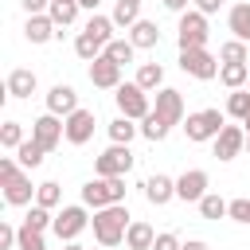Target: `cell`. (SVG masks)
<instances>
[{"label": "cell", "mask_w": 250, "mask_h": 250, "mask_svg": "<svg viewBox=\"0 0 250 250\" xmlns=\"http://www.w3.org/2000/svg\"><path fill=\"white\" fill-rule=\"evenodd\" d=\"M90 227H94L98 246H109V250H113L117 242H125V230H129V207H125V203H109V207L94 211Z\"/></svg>", "instance_id": "cell-1"}, {"label": "cell", "mask_w": 250, "mask_h": 250, "mask_svg": "<svg viewBox=\"0 0 250 250\" xmlns=\"http://www.w3.org/2000/svg\"><path fill=\"white\" fill-rule=\"evenodd\" d=\"M82 203L102 211L109 203H125V176H94L82 184Z\"/></svg>", "instance_id": "cell-2"}, {"label": "cell", "mask_w": 250, "mask_h": 250, "mask_svg": "<svg viewBox=\"0 0 250 250\" xmlns=\"http://www.w3.org/2000/svg\"><path fill=\"white\" fill-rule=\"evenodd\" d=\"M223 125H227V113H223V109H195V113L184 117V133H188L191 145L215 141V137L223 133Z\"/></svg>", "instance_id": "cell-3"}, {"label": "cell", "mask_w": 250, "mask_h": 250, "mask_svg": "<svg viewBox=\"0 0 250 250\" xmlns=\"http://www.w3.org/2000/svg\"><path fill=\"white\" fill-rule=\"evenodd\" d=\"M207 16L199 12V8H188V12H180V27H176V43H180V51H188V47H207Z\"/></svg>", "instance_id": "cell-4"}, {"label": "cell", "mask_w": 250, "mask_h": 250, "mask_svg": "<svg viewBox=\"0 0 250 250\" xmlns=\"http://www.w3.org/2000/svg\"><path fill=\"white\" fill-rule=\"evenodd\" d=\"M219 66H223V62H219L207 47H188V51H180V70L191 74V78H199V82L219 78Z\"/></svg>", "instance_id": "cell-5"}, {"label": "cell", "mask_w": 250, "mask_h": 250, "mask_svg": "<svg viewBox=\"0 0 250 250\" xmlns=\"http://www.w3.org/2000/svg\"><path fill=\"white\" fill-rule=\"evenodd\" d=\"M113 102H117V109H121L125 117H133V121H145V117L152 113L148 90H141L137 82H121V86L113 90Z\"/></svg>", "instance_id": "cell-6"}, {"label": "cell", "mask_w": 250, "mask_h": 250, "mask_svg": "<svg viewBox=\"0 0 250 250\" xmlns=\"http://www.w3.org/2000/svg\"><path fill=\"white\" fill-rule=\"evenodd\" d=\"M90 227V215H86V203H70V207H59L55 211V234H59V242H74L82 230Z\"/></svg>", "instance_id": "cell-7"}, {"label": "cell", "mask_w": 250, "mask_h": 250, "mask_svg": "<svg viewBox=\"0 0 250 250\" xmlns=\"http://www.w3.org/2000/svg\"><path fill=\"white\" fill-rule=\"evenodd\" d=\"M133 164H137V156H133L129 145H109V148L94 160V176H129Z\"/></svg>", "instance_id": "cell-8"}, {"label": "cell", "mask_w": 250, "mask_h": 250, "mask_svg": "<svg viewBox=\"0 0 250 250\" xmlns=\"http://www.w3.org/2000/svg\"><path fill=\"white\" fill-rule=\"evenodd\" d=\"M31 137L51 152V148H59V141H66V121L59 113H43V117L31 121Z\"/></svg>", "instance_id": "cell-9"}, {"label": "cell", "mask_w": 250, "mask_h": 250, "mask_svg": "<svg viewBox=\"0 0 250 250\" xmlns=\"http://www.w3.org/2000/svg\"><path fill=\"white\" fill-rule=\"evenodd\" d=\"M207 172L203 168H188L184 176H176V199H184V203H199L203 195H207Z\"/></svg>", "instance_id": "cell-10"}, {"label": "cell", "mask_w": 250, "mask_h": 250, "mask_svg": "<svg viewBox=\"0 0 250 250\" xmlns=\"http://www.w3.org/2000/svg\"><path fill=\"white\" fill-rule=\"evenodd\" d=\"M66 121V145H74V148H82L90 137H94V109H74L70 117H62Z\"/></svg>", "instance_id": "cell-11"}, {"label": "cell", "mask_w": 250, "mask_h": 250, "mask_svg": "<svg viewBox=\"0 0 250 250\" xmlns=\"http://www.w3.org/2000/svg\"><path fill=\"white\" fill-rule=\"evenodd\" d=\"M211 145H215V156L227 164V160H234V156L246 148V129H242V125H223V133H219Z\"/></svg>", "instance_id": "cell-12"}, {"label": "cell", "mask_w": 250, "mask_h": 250, "mask_svg": "<svg viewBox=\"0 0 250 250\" xmlns=\"http://www.w3.org/2000/svg\"><path fill=\"white\" fill-rule=\"evenodd\" d=\"M90 82H94L98 90H117V86H121V66H117L109 55H98V59L90 62Z\"/></svg>", "instance_id": "cell-13"}, {"label": "cell", "mask_w": 250, "mask_h": 250, "mask_svg": "<svg viewBox=\"0 0 250 250\" xmlns=\"http://www.w3.org/2000/svg\"><path fill=\"white\" fill-rule=\"evenodd\" d=\"M74 109H78V94H74V86H66V82H55V86L47 90V113L70 117Z\"/></svg>", "instance_id": "cell-14"}, {"label": "cell", "mask_w": 250, "mask_h": 250, "mask_svg": "<svg viewBox=\"0 0 250 250\" xmlns=\"http://www.w3.org/2000/svg\"><path fill=\"white\" fill-rule=\"evenodd\" d=\"M164 121H172V125H180L184 121V94L180 90H172V86H160L156 90V105H152Z\"/></svg>", "instance_id": "cell-15"}, {"label": "cell", "mask_w": 250, "mask_h": 250, "mask_svg": "<svg viewBox=\"0 0 250 250\" xmlns=\"http://www.w3.org/2000/svg\"><path fill=\"white\" fill-rule=\"evenodd\" d=\"M141 188H145V199H148L152 207H164V203H172V199H176V180H172V176H164V172L148 176Z\"/></svg>", "instance_id": "cell-16"}, {"label": "cell", "mask_w": 250, "mask_h": 250, "mask_svg": "<svg viewBox=\"0 0 250 250\" xmlns=\"http://www.w3.org/2000/svg\"><path fill=\"white\" fill-rule=\"evenodd\" d=\"M39 191V184H31V176H16L12 184H4V203L8 207H31V195Z\"/></svg>", "instance_id": "cell-17"}, {"label": "cell", "mask_w": 250, "mask_h": 250, "mask_svg": "<svg viewBox=\"0 0 250 250\" xmlns=\"http://www.w3.org/2000/svg\"><path fill=\"white\" fill-rule=\"evenodd\" d=\"M59 35V27H55V20L47 16V12H39V16H27V23H23V39L27 43H47V39H55Z\"/></svg>", "instance_id": "cell-18"}, {"label": "cell", "mask_w": 250, "mask_h": 250, "mask_svg": "<svg viewBox=\"0 0 250 250\" xmlns=\"http://www.w3.org/2000/svg\"><path fill=\"white\" fill-rule=\"evenodd\" d=\"M35 86H39V78H35V70H27V66H16V70L8 74V94H12V98H31Z\"/></svg>", "instance_id": "cell-19"}, {"label": "cell", "mask_w": 250, "mask_h": 250, "mask_svg": "<svg viewBox=\"0 0 250 250\" xmlns=\"http://www.w3.org/2000/svg\"><path fill=\"white\" fill-rule=\"evenodd\" d=\"M152 242H156V230H152L145 219H133L129 230H125V246H129V250H152Z\"/></svg>", "instance_id": "cell-20"}, {"label": "cell", "mask_w": 250, "mask_h": 250, "mask_svg": "<svg viewBox=\"0 0 250 250\" xmlns=\"http://www.w3.org/2000/svg\"><path fill=\"white\" fill-rule=\"evenodd\" d=\"M129 39H133V47H137V51H148V47H156V43H160V27H156L152 20H137V23L129 27Z\"/></svg>", "instance_id": "cell-21"}, {"label": "cell", "mask_w": 250, "mask_h": 250, "mask_svg": "<svg viewBox=\"0 0 250 250\" xmlns=\"http://www.w3.org/2000/svg\"><path fill=\"white\" fill-rule=\"evenodd\" d=\"M78 12H82L78 0H51V8H47V16H51L55 27H59V35H62V27H70V23L78 20Z\"/></svg>", "instance_id": "cell-22"}, {"label": "cell", "mask_w": 250, "mask_h": 250, "mask_svg": "<svg viewBox=\"0 0 250 250\" xmlns=\"http://www.w3.org/2000/svg\"><path fill=\"white\" fill-rule=\"evenodd\" d=\"M227 27L234 31V39L250 43V0H246V4H234V8L227 12Z\"/></svg>", "instance_id": "cell-23"}, {"label": "cell", "mask_w": 250, "mask_h": 250, "mask_svg": "<svg viewBox=\"0 0 250 250\" xmlns=\"http://www.w3.org/2000/svg\"><path fill=\"white\" fill-rule=\"evenodd\" d=\"M141 90H148V94H156L160 86H164V66L160 62H141L137 66V78H133Z\"/></svg>", "instance_id": "cell-24"}, {"label": "cell", "mask_w": 250, "mask_h": 250, "mask_svg": "<svg viewBox=\"0 0 250 250\" xmlns=\"http://www.w3.org/2000/svg\"><path fill=\"white\" fill-rule=\"evenodd\" d=\"M219 82H223L227 90H242V86L250 82V66H246V62H223V66H219Z\"/></svg>", "instance_id": "cell-25"}, {"label": "cell", "mask_w": 250, "mask_h": 250, "mask_svg": "<svg viewBox=\"0 0 250 250\" xmlns=\"http://www.w3.org/2000/svg\"><path fill=\"white\" fill-rule=\"evenodd\" d=\"M74 55H78L82 62H94L98 55H105V43H102L98 35H90V31H78V39H74Z\"/></svg>", "instance_id": "cell-26"}, {"label": "cell", "mask_w": 250, "mask_h": 250, "mask_svg": "<svg viewBox=\"0 0 250 250\" xmlns=\"http://www.w3.org/2000/svg\"><path fill=\"white\" fill-rule=\"evenodd\" d=\"M105 129H109V141H113V145H129V141L141 133V125H133V117H125V113H117Z\"/></svg>", "instance_id": "cell-27"}, {"label": "cell", "mask_w": 250, "mask_h": 250, "mask_svg": "<svg viewBox=\"0 0 250 250\" xmlns=\"http://www.w3.org/2000/svg\"><path fill=\"white\" fill-rule=\"evenodd\" d=\"M168 133H172V121H164V117H160L156 109H152V113H148V117L141 121V137H145V141H152V145H160V141H164Z\"/></svg>", "instance_id": "cell-28"}, {"label": "cell", "mask_w": 250, "mask_h": 250, "mask_svg": "<svg viewBox=\"0 0 250 250\" xmlns=\"http://www.w3.org/2000/svg\"><path fill=\"white\" fill-rule=\"evenodd\" d=\"M109 20H113L117 27H125V31H129V27L141 20V0H117V4H113V12H109Z\"/></svg>", "instance_id": "cell-29"}, {"label": "cell", "mask_w": 250, "mask_h": 250, "mask_svg": "<svg viewBox=\"0 0 250 250\" xmlns=\"http://www.w3.org/2000/svg\"><path fill=\"white\" fill-rule=\"evenodd\" d=\"M43 156H47V148H43V145H39L35 137H27V141H23L20 148H16V160H20V164H23L27 172H31V168H39V164H43Z\"/></svg>", "instance_id": "cell-30"}, {"label": "cell", "mask_w": 250, "mask_h": 250, "mask_svg": "<svg viewBox=\"0 0 250 250\" xmlns=\"http://www.w3.org/2000/svg\"><path fill=\"white\" fill-rule=\"evenodd\" d=\"M246 113H250V90H246V86H242V90H230V98H227V117L246 121Z\"/></svg>", "instance_id": "cell-31"}, {"label": "cell", "mask_w": 250, "mask_h": 250, "mask_svg": "<svg viewBox=\"0 0 250 250\" xmlns=\"http://www.w3.org/2000/svg\"><path fill=\"white\" fill-rule=\"evenodd\" d=\"M105 55H109L117 66H125V62H133L137 47H133V39H109V43H105Z\"/></svg>", "instance_id": "cell-32"}, {"label": "cell", "mask_w": 250, "mask_h": 250, "mask_svg": "<svg viewBox=\"0 0 250 250\" xmlns=\"http://www.w3.org/2000/svg\"><path fill=\"white\" fill-rule=\"evenodd\" d=\"M227 207H230V203H227L223 195H215V191H207V195L199 199V215H203V219H227Z\"/></svg>", "instance_id": "cell-33"}, {"label": "cell", "mask_w": 250, "mask_h": 250, "mask_svg": "<svg viewBox=\"0 0 250 250\" xmlns=\"http://www.w3.org/2000/svg\"><path fill=\"white\" fill-rule=\"evenodd\" d=\"M113 27H117V23H113L109 16H98V12H94V16L86 20V27H82V31H90V35H98L102 43H109V39H113Z\"/></svg>", "instance_id": "cell-34"}, {"label": "cell", "mask_w": 250, "mask_h": 250, "mask_svg": "<svg viewBox=\"0 0 250 250\" xmlns=\"http://www.w3.org/2000/svg\"><path fill=\"white\" fill-rule=\"evenodd\" d=\"M23 141H27V137H23V125H20V121H4V125H0V145H4L8 152H16Z\"/></svg>", "instance_id": "cell-35"}, {"label": "cell", "mask_w": 250, "mask_h": 250, "mask_svg": "<svg viewBox=\"0 0 250 250\" xmlns=\"http://www.w3.org/2000/svg\"><path fill=\"white\" fill-rule=\"evenodd\" d=\"M23 223H27V227H35V230H47V227H55V215H51V207H43V203H31Z\"/></svg>", "instance_id": "cell-36"}, {"label": "cell", "mask_w": 250, "mask_h": 250, "mask_svg": "<svg viewBox=\"0 0 250 250\" xmlns=\"http://www.w3.org/2000/svg\"><path fill=\"white\" fill-rule=\"evenodd\" d=\"M219 59H223V62H246V59H250V51H246V43H242V39H227V43L219 47Z\"/></svg>", "instance_id": "cell-37"}, {"label": "cell", "mask_w": 250, "mask_h": 250, "mask_svg": "<svg viewBox=\"0 0 250 250\" xmlns=\"http://www.w3.org/2000/svg\"><path fill=\"white\" fill-rule=\"evenodd\" d=\"M16 250H47V242H43V230H35V227H20V242H16Z\"/></svg>", "instance_id": "cell-38"}, {"label": "cell", "mask_w": 250, "mask_h": 250, "mask_svg": "<svg viewBox=\"0 0 250 250\" xmlns=\"http://www.w3.org/2000/svg\"><path fill=\"white\" fill-rule=\"evenodd\" d=\"M59 199H62V188L55 184V180H47V184H39V191H35V203H43V207H59Z\"/></svg>", "instance_id": "cell-39"}, {"label": "cell", "mask_w": 250, "mask_h": 250, "mask_svg": "<svg viewBox=\"0 0 250 250\" xmlns=\"http://www.w3.org/2000/svg\"><path fill=\"white\" fill-rule=\"evenodd\" d=\"M227 219H234V223H250V199H246V195L230 199V207H227Z\"/></svg>", "instance_id": "cell-40"}, {"label": "cell", "mask_w": 250, "mask_h": 250, "mask_svg": "<svg viewBox=\"0 0 250 250\" xmlns=\"http://www.w3.org/2000/svg\"><path fill=\"white\" fill-rule=\"evenodd\" d=\"M20 168H23V164H20L16 156H0V188H4V184H12V180L20 176Z\"/></svg>", "instance_id": "cell-41"}, {"label": "cell", "mask_w": 250, "mask_h": 250, "mask_svg": "<svg viewBox=\"0 0 250 250\" xmlns=\"http://www.w3.org/2000/svg\"><path fill=\"white\" fill-rule=\"evenodd\" d=\"M16 242H20V230L12 223H0V250H16Z\"/></svg>", "instance_id": "cell-42"}, {"label": "cell", "mask_w": 250, "mask_h": 250, "mask_svg": "<svg viewBox=\"0 0 250 250\" xmlns=\"http://www.w3.org/2000/svg\"><path fill=\"white\" fill-rule=\"evenodd\" d=\"M152 250H180V238H176L172 230H164V234H156V242H152Z\"/></svg>", "instance_id": "cell-43"}, {"label": "cell", "mask_w": 250, "mask_h": 250, "mask_svg": "<svg viewBox=\"0 0 250 250\" xmlns=\"http://www.w3.org/2000/svg\"><path fill=\"white\" fill-rule=\"evenodd\" d=\"M20 8H23L27 16H39V12H47V8H51V0H20Z\"/></svg>", "instance_id": "cell-44"}, {"label": "cell", "mask_w": 250, "mask_h": 250, "mask_svg": "<svg viewBox=\"0 0 250 250\" xmlns=\"http://www.w3.org/2000/svg\"><path fill=\"white\" fill-rule=\"evenodd\" d=\"M191 4H195L203 16H211V12H219V8H223V0H191Z\"/></svg>", "instance_id": "cell-45"}, {"label": "cell", "mask_w": 250, "mask_h": 250, "mask_svg": "<svg viewBox=\"0 0 250 250\" xmlns=\"http://www.w3.org/2000/svg\"><path fill=\"white\" fill-rule=\"evenodd\" d=\"M160 4H164L168 12H188V4H191V0H160Z\"/></svg>", "instance_id": "cell-46"}, {"label": "cell", "mask_w": 250, "mask_h": 250, "mask_svg": "<svg viewBox=\"0 0 250 250\" xmlns=\"http://www.w3.org/2000/svg\"><path fill=\"white\" fill-rule=\"evenodd\" d=\"M180 250H211L203 238H188V242H180Z\"/></svg>", "instance_id": "cell-47"}, {"label": "cell", "mask_w": 250, "mask_h": 250, "mask_svg": "<svg viewBox=\"0 0 250 250\" xmlns=\"http://www.w3.org/2000/svg\"><path fill=\"white\" fill-rule=\"evenodd\" d=\"M78 4H82V8H90V12H98V4H102V0H78Z\"/></svg>", "instance_id": "cell-48"}, {"label": "cell", "mask_w": 250, "mask_h": 250, "mask_svg": "<svg viewBox=\"0 0 250 250\" xmlns=\"http://www.w3.org/2000/svg\"><path fill=\"white\" fill-rule=\"evenodd\" d=\"M62 250H86V246H78V242H66V246H62Z\"/></svg>", "instance_id": "cell-49"}, {"label": "cell", "mask_w": 250, "mask_h": 250, "mask_svg": "<svg viewBox=\"0 0 250 250\" xmlns=\"http://www.w3.org/2000/svg\"><path fill=\"white\" fill-rule=\"evenodd\" d=\"M242 129H246V137H250V113H246V121H242Z\"/></svg>", "instance_id": "cell-50"}, {"label": "cell", "mask_w": 250, "mask_h": 250, "mask_svg": "<svg viewBox=\"0 0 250 250\" xmlns=\"http://www.w3.org/2000/svg\"><path fill=\"white\" fill-rule=\"evenodd\" d=\"M246 148H250V137H246Z\"/></svg>", "instance_id": "cell-51"}, {"label": "cell", "mask_w": 250, "mask_h": 250, "mask_svg": "<svg viewBox=\"0 0 250 250\" xmlns=\"http://www.w3.org/2000/svg\"><path fill=\"white\" fill-rule=\"evenodd\" d=\"M246 90H250V82H246Z\"/></svg>", "instance_id": "cell-52"}, {"label": "cell", "mask_w": 250, "mask_h": 250, "mask_svg": "<svg viewBox=\"0 0 250 250\" xmlns=\"http://www.w3.org/2000/svg\"><path fill=\"white\" fill-rule=\"evenodd\" d=\"M102 250H109V246H102Z\"/></svg>", "instance_id": "cell-53"}, {"label": "cell", "mask_w": 250, "mask_h": 250, "mask_svg": "<svg viewBox=\"0 0 250 250\" xmlns=\"http://www.w3.org/2000/svg\"><path fill=\"white\" fill-rule=\"evenodd\" d=\"M246 66H250V59H246Z\"/></svg>", "instance_id": "cell-54"}]
</instances>
